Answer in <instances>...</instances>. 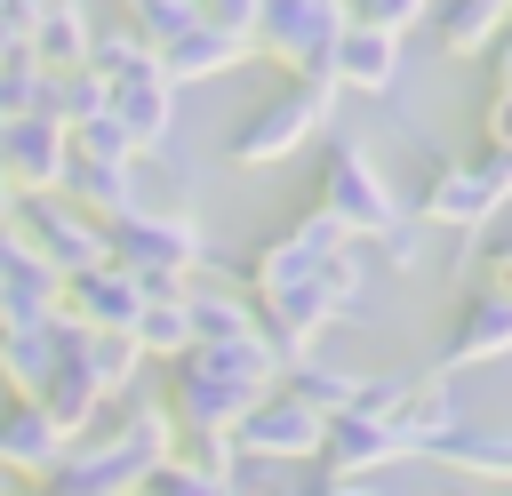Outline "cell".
I'll return each mask as SVG.
<instances>
[{"label":"cell","mask_w":512,"mask_h":496,"mask_svg":"<svg viewBox=\"0 0 512 496\" xmlns=\"http://www.w3.org/2000/svg\"><path fill=\"white\" fill-rule=\"evenodd\" d=\"M272 384H280V352H272L264 328H256V336H232V344H192V352H176L160 408H168L176 440H232V424H240Z\"/></svg>","instance_id":"cell-1"},{"label":"cell","mask_w":512,"mask_h":496,"mask_svg":"<svg viewBox=\"0 0 512 496\" xmlns=\"http://www.w3.org/2000/svg\"><path fill=\"white\" fill-rule=\"evenodd\" d=\"M168 448H176V424H168L160 392H136L128 384L120 400L96 408V424L64 448V464L40 488H64V496H128L152 464H168Z\"/></svg>","instance_id":"cell-2"},{"label":"cell","mask_w":512,"mask_h":496,"mask_svg":"<svg viewBox=\"0 0 512 496\" xmlns=\"http://www.w3.org/2000/svg\"><path fill=\"white\" fill-rule=\"evenodd\" d=\"M208 256V232L192 208H128L104 224V264H120L144 296H176Z\"/></svg>","instance_id":"cell-3"},{"label":"cell","mask_w":512,"mask_h":496,"mask_svg":"<svg viewBox=\"0 0 512 496\" xmlns=\"http://www.w3.org/2000/svg\"><path fill=\"white\" fill-rule=\"evenodd\" d=\"M328 120H336V80H328V72H320V80H288V88L264 96L256 112H240V128L224 136V160H232V168H280V160H296Z\"/></svg>","instance_id":"cell-4"},{"label":"cell","mask_w":512,"mask_h":496,"mask_svg":"<svg viewBox=\"0 0 512 496\" xmlns=\"http://www.w3.org/2000/svg\"><path fill=\"white\" fill-rule=\"evenodd\" d=\"M312 208H320L344 240H384V232L408 216V208H400V192L384 184V168L368 160V144H352V136H328V144H320Z\"/></svg>","instance_id":"cell-5"},{"label":"cell","mask_w":512,"mask_h":496,"mask_svg":"<svg viewBox=\"0 0 512 496\" xmlns=\"http://www.w3.org/2000/svg\"><path fill=\"white\" fill-rule=\"evenodd\" d=\"M504 208H512V152H496V144H480L464 160H440L416 192V224H440V232H464V240L488 232Z\"/></svg>","instance_id":"cell-6"},{"label":"cell","mask_w":512,"mask_h":496,"mask_svg":"<svg viewBox=\"0 0 512 496\" xmlns=\"http://www.w3.org/2000/svg\"><path fill=\"white\" fill-rule=\"evenodd\" d=\"M8 240H16V248H32L56 280H72V272L104 264V224H96L88 208H72L64 192H24V200H16V216H8Z\"/></svg>","instance_id":"cell-7"},{"label":"cell","mask_w":512,"mask_h":496,"mask_svg":"<svg viewBox=\"0 0 512 496\" xmlns=\"http://www.w3.org/2000/svg\"><path fill=\"white\" fill-rule=\"evenodd\" d=\"M336 32H344V0H256L248 48H264V56H272L280 72H296V80H320Z\"/></svg>","instance_id":"cell-8"},{"label":"cell","mask_w":512,"mask_h":496,"mask_svg":"<svg viewBox=\"0 0 512 496\" xmlns=\"http://www.w3.org/2000/svg\"><path fill=\"white\" fill-rule=\"evenodd\" d=\"M488 360H512V304H504V288L480 280V288L456 304V320L440 328L424 376H456V368H488Z\"/></svg>","instance_id":"cell-9"},{"label":"cell","mask_w":512,"mask_h":496,"mask_svg":"<svg viewBox=\"0 0 512 496\" xmlns=\"http://www.w3.org/2000/svg\"><path fill=\"white\" fill-rule=\"evenodd\" d=\"M104 112L120 120L128 152H136V160H152V152H168V128H176V88H168V80H160V64L144 56V64H128L120 80H104Z\"/></svg>","instance_id":"cell-10"},{"label":"cell","mask_w":512,"mask_h":496,"mask_svg":"<svg viewBox=\"0 0 512 496\" xmlns=\"http://www.w3.org/2000/svg\"><path fill=\"white\" fill-rule=\"evenodd\" d=\"M320 432H328V416H312V408L288 400V392H264V400L232 424V448H240V456H264V464H312V456H320Z\"/></svg>","instance_id":"cell-11"},{"label":"cell","mask_w":512,"mask_h":496,"mask_svg":"<svg viewBox=\"0 0 512 496\" xmlns=\"http://www.w3.org/2000/svg\"><path fill=\"white\" fill-rule=\"evenodd\" d=\"M336 248H344V232H336V224H328L320 208H304L296 224H280V232H272V240H264V248L248 256V288L264 296V288H288V280H312V272H320V264H328Z\"/></svg>","instance_id":"cell-12"},{"label":"cell","mask_w":512,"mask_h":496,"mask_svg":"<svg viewBox=\"0 0 512 496\" xmlns=\"http://www.w3.org/2000/svg\"><path fill=\"white\" fill-rule=\"evenodd\" d=\"M56 312H64L72 328H88V336H128L136 312H144V288H136L120 264H88V272H72V280L56 288Z\"/></svg>","instance_id":"cell-13"},{"label":"cell","mask_w":512,"mask_h":496,"mask_svg":"<svg viewBox=\"0 0 512 496\" xmlns=\"http://www.w3.org/2000/svg\"><path fill=\"white\" fill-rule=\"evenodd\" d=\"M64 160H72V136L40 112L24 120H0V184L24 200V192H56L64 184Z\"/></svg>","instance_id":"cell-14"},{"label":"cell","mask_w":512,"mask_h":496,"mask_svg":"<svg viewBox=\"0 0 512 496\" xmlns=\"http://www.w3.org/2000/svg\"><path fill=\"white\" fill-rule=\"evenodd\" d=\"M312 464H320L328 480H376V472H392V464H408V456H400L392 416H328Z\"/></svg>","instance_id":"cell-15"},{"label":"cell","mask_w":512,"mask_h":496,"mask_svg":"<svg viewBox=\"0 0 512 496\" xmlns=\"http://www.w3.org/2000/svg\"><path fill=\"white\" fill-rule=\"evenodd\" d=\"M456 424H472V408H464V392L448 384V376H424L416 368V384H408V400L392 408V432H400V456L416 464V456H432Z\"/></svg>","instance_id":"cell-16"},{"label":"cell","mask_w":512,"mask_h":496,"mask_svg":"<svg viewBox=\"0 0 512 496\" xmlns=\"http://www.w3.org/2000/svg\"><path fill=\"white\" fill-rule=\"evenodd\" d=\"M328 80H336V96L344 88L352 96H392L400 88V40L392 32H368V24H344L336 48H328Z\"/></svg>","instance_id":"cell-17"},{"label":"cell","mask_w":512,"mask_h":496,"mask_svg":"<svg viewBox=\"0 0 512 496\" xmlns=\"http://www.w3.org/2000/svg\"><path fill=\"white\" fill-rule=\"evenodd\" d=\"M72 208H88L96 224H112V216H128V208H152L144 200V176H136V160H64V184H56Z\"/></svg>","instance_id":"cell-18"},{"label":"cell","mask_w":512,"mask_h":496,"mask_svg":"<svg viewBox=\"0 0 512 496\" xmlns=\"http://www.w3.org/2000/svg\"><path fill=\"white\" fill-rule=\"evenodd\" d=\"M56 272L32 256V248H16L8 232H0V328H40V320H56Z\"/></svg>","instance_id":"cell-19"},{"label":"cell","mask_w":512,"mask_h":496,"mask_svg":"<svg viewBox=\"0 0 512 496\" xmlns=\"http://www.w3.org/2000/svg\"><path fill=\"white\" fill-rule=\"evenodd\" d=\"M64 432L40 416V400H0V472H24V480H48L64 464Z\"/></svg>","instance_id":"cell-20"},{"label":"cell","mask_w":512,"mask_h":496,"mask_svg":"<svg viewBox=\"0 0 512 496\" xmlns=\"http://www.w3.org/2000/svg\"><path fill=\"white\" fill-rule=\"evenodd\" d=\"M152 64H160L168 88H184V80H224V72L248 64V40H232V32H216V24H192V32H176L168 48H152Z\"/></svg>","instance_id":"cell-21"},{"label":"cell","mask_w":512,"mask_h":496,"mask_svg":"<svg viewBox=\"0 0 512 496\" xmlns=\"http://www.w3.org/2000/svg\"><path fill=\"white\" fill-rule=\"evenodd\" d=\"M88 32H96L88 0H48V8L32 16V32H24V56H32L40 72H80V64H88Z\"/></svg>","instance_id":"cell-22"},{"label":"cell","mask_w":512,"mask_h":496,"mask_svg":"<svg viewBox=\"0 0 512 496\" xmlns=\"http://www.w3.org/2000/svg\"><path fill=\"white\" fill-rule=\"evenodd\" d=\"M176 296H184L192 344H232V336H256V304H248L240 288H224V280H200V272H192Z\"/></svg>","instance_id":"cell-23"},{"label":"cell","mask_w":512,"mask_h":496,"mask_svg":"<svg viewBox=\"0 0 512 496\" xmlns=\"http://www.w3.org/2000/svg\"><path fill=\"white\" fill-rule=\"evenodd\" d=\"M48 368H56V320H40V328H0V392H8V400H40Z\"/></svg>","instance_id":"cell-24"},{"label":"cell","mask_w":512,"mask_h":496,"mask_svg":"<svg viewBox=\"0 0 512 496\" xmlns=\"http://www.w3.org/2000/svg\"><path fill=\"white\" fill-rule=\"evenodd\" d=\"M432 464H448L456 480H512V432L504 424H456L432 448Z\"/></svg>","instance_id":"cell-25"},{"label":"cell","mask_w":512,"mask_h":496,"mask_svg":"<svg viewBox=\"0 0 512 496\" xmlns=\"http://www.w3.org/2000/svg\"><path fill=\"white\" fill-rule=\"evenodd\" d=\"M512 16V0H432V40L448 48V56H488V40H496V24Z\"/></svg>","instance_id":"cell-26"},{"label":"cell","mask_w":512,"mask_h":496,"mask_svg":"<svg viewBox=\"0 0 512 496\" xmlns=\"http://www.w3.org/2000/svg\"><path fill=\"white\" fill-rule=\"evenodd\" d=\"M272 392L304 400L312 416H344V408H352V392H360V376H352V368H336V360H320V352H304V360H288V368H280V384H272Z\"/></svg>","instance_id":"cell-27"},{"label":"cell","mask_w":512,"mask_h":496,"mask_svg":"<svg viewBox=\"0 0 512 496\" xmlns=\"http://www.w3.org/2000/svg\"><path fill=\"white\" fill-rule=\"evenodd\" d=\"M32 112H40V120H56V128L72 136L80 120H96V112H104V80H96L88 64H80V72H40V104H32Z\"/></svg>","instance_id":"cell-28"},{"label":"cell","mask_w":512,"mask_h":496,"mask_svg":"<svg viewBox=\"0 0 512 496\" xmlns=\"http://www.w3.org/2000/svg\"><path fill=\"white\" fill-rule=\"evenodd\" d=\"M128 344H136L144 360H176V352H192V320H184V296H144V312H136Z\"/></svg>","instance_id":"cell-29"},{"label":"cell","mask_w":512,"mask_h":496,"mask_svg":"<svg viewBox=\"0 0 512 496\" xmlns=\"http://www.w3.org/2000/svg\"><path fill=\"white\" fill-rule=\"evenodd\" d=\"M80 360H88V376H96L104 400H120V392L136 384V368H144V352H136L128 336H88V328H80Z\"/></svg>","instance_id":"cell-30"},{"label":"cell","mask_w":512,"mask_h":496,"mask_svg":"<svg viewBox=\"0 0 512 496\" xmlns=\"http://www.w3.org/2000/svg\"><path fill=\"white\" fill-rule=\"evenodd\" d=\"M120 24H128L144 48H168L176 32L200 24V8H192V0H120Z\"/></svg>","instance_id":"cell-31"},{"label":"cell","mask_w":512,"mask_h":496,"mask_svg":"<svg viewBox=\"0 0 512 496\" xmlns=\"http://www.w3.org/2000/svg\"><path fill=\"white\" fill-rule=\"evenodd\" d=\"M144 56H152V48H144L128 24H96V32H88V72H96V80H120V72L144 64Z\"/></svg>","instance_id":"cell-32"},{"label":"cell","mask_w":512,"mask_h":496,"mask_svg":"<svg viewBox=\"0 0 512 496\" xmlns=\"http://www.w3.org/2000/svg\"><path fill=\"white\" fill-rule=\"evenodd\" d=\"M432 16V0H344V24H368V32H416Z\"/></svg>","instance_id":"cell-33"},{"label":"cell","mask_w":512,"mask_h":496,"mask_svg":"<svg viewBox=\"0 0 512 496\" xmlns=\"http://www.w3.org/2000/svg\"><path fill=\"white\" fill-rule=\"evenodd\" d=\"M32 104H40V64L24 48H8L0 56V120H24Z\"/></svg>","instance_id":"cell-34"},{"label":"cell","mask_w":512,"mask_h":496,"mask_svg":"<svg viewBox=\"0 0 512 496\" xmlns=\"http://www.w3.org/2000/svg\"><path fill=\"white\" fill-rule=\"evenodd\" d=\"M128 496H224V480H208V472H192L184 456H168V464H152Z\"/></svg>","instance_id":"cell-35"},{"label":"cell","mask_w":512,"mask_h":496,"mask_svg":"<svg viewBox=\"0 0 512 496\" xmlns=\"http://www.w3.org/2000/svg\"><path fill=\"white\" fill-rule=\"evenodd\" d=\"M72 152H80V160H136L112 112H96V120H80V128H72Z\"/></svg>","instance_id":"cell-36"},{"label":"cell","mask_w":512,"mask_h":496,"mask_svg":"<svg viewBox=\"0 0 512 496\" xmlns=\"http://www.w3.org/2000/svg\"><path fill=\"white\" fill-rule=\"evenodd\" d=\"M408 384H416V376H360V392H352L344 416H392V408L408 400Z\"/></svg>","instance_id":"cell-37"},{"label":"cell","mask_w":512,"mask_h":496,"mask_svg":"<svg viewBox=\"0 0 512 496\" xmlns=\"http://www.w3.org/2000/svg\"><path fill=\"white\" fill-rule=\"evenodd\" d=\"M376 248H384V264H392V272H416V264H424V224H416V216H400Z\"/></svg>","instance_id":"cell-38"},{"label":"cell","mask_w":512,"mask_h":496,"mask_svg":"<svg viewBox=\"0 0 512 496\" xmlns=\"http://www.w3.org/2000/svg\"><path fill=\"white\" fill-rule=\"evenodd\" d=\"M192 8H200V24H216V32H232V40L256 32V0H192Z\"/></svg>","instance_id":"cell-39"},{"label":"cell","mask_w":512,"mask_h":496,"mask_svg":"<svg viewBox=\"0 0 512 496\" xmlns=\"http://www.w3.org/2000/svg\"><path fill=\"white\" fill-rule=\"evenodd\" d=\"M472 240H480V248H472V264H480V272H496V264H512V208H504V216H496L488 232H472Z\"/></svg>","instance_id":"cell-40"},{"label":"cell","mask_w":512,"mask_h":496,"mask_svg":"<svg viewBox=\"0 0 512 496\" xmlns=\"http://www.w3.org/2000/svg\"><path fill=\"white\" fill-rule=\"evenodd\" d=\"M480 136L496 152H512V88H488V112H480Z\"/></svg>","instance_id":"cell-41"},{"label":"cell","mask_w":512,"mask_h":496,"mask_svg":"<svg viewBox=\"0 0 512 496\" xmlns=\"http://www.w3.org/2000/svg\"><path fill=\"white\" fill-rule=\"evenodd\" d=\"M304 496H392V488L384 480H328L320 472V480H304Z\"/></svg>","instance_id":"cell-42"},{"label":"cell","mask_w":512,"mask_h":496,"mask_svg":"<svg viewBox=\"0 0 512 496\" xmlns=\"http://www.w3.org/2000/svg\"><path fill=\"white\" fill-rule=\"evenodd\" d=\"M488 80L496 88H512V16L496 24V40H488Z\"/></svg>","instance_id":"cell-43"},{"label":"cell","mask_w":512,"mask_h":496,"mask_svg":"<svg viewBox=\"0 0 512 496\" xmlns=\"http://www.w3.org/2000/svg\"><path fill=\"white\" fill-rule=\"evenodd\" d=\"M488 288H504V304H512V264H496V272H488Z\"/></svg>","instance_id":"cell-44"},{"label":"cell","mask_w":512,"mask_h":496,"mask_svg":"<svg viewBox=\"0 0 512 496\" xmlns=\"http://www.w3.org/2000/svg\"><path fill=\"white\" fill-rule=\"evenodd\" d=\"M8 216H16V192H8V184H0V232H8Z\"/></svg>","instance_id":"cell-45"},{"label":"cell","mask_w":512,"mask_h":496,"mask_svg":"<svg viewBox=\"0 0 512 496\" xmlns=\"http://www.w3.org/2000/svg\"><path fill=\"white\" fill-rule=\"evenodd\" d=\"M24 8H48V0H24Z\"/></svg>","instance_id":"cell-46"},{"label":"cell","mask_w":512,"mask_h":496,"mask_svg":"<svg viewBox=\"0 0 512 496\" xmlns=\"http://www.w3.org/2000/svg\"><path fill=\"white\" fill-rule=\"evenodd\" d=\"M40 496H64V488H40Z\"/></svg>","instance_id":"cell-47"}]
</instances>
